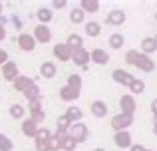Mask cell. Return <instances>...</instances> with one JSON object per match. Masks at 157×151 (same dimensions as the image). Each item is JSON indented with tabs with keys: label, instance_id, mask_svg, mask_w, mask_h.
Instances as JSON below:
<instances>
[]
</instances>
